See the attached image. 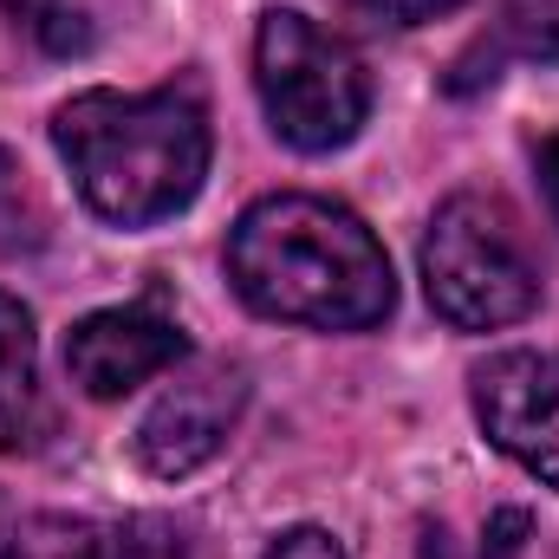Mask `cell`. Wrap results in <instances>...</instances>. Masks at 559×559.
Listing matches in <instances>:
<instances>
[{
    "instance_id": "cell-1",
    "label": "cell",
    "mask_w": 559,
    "mask_h": 559,
    "mask_svg": "<svg viewBox=\"0 0 559 559\" xmlns=\"http://www.w3.org/2000/svg\"><path fill=\"white\" fill-rule=\"evenodd\" d=\"M235 293L280 325L371 332L397 306V280L378 235L325 195H267L228 235Z\"/></svg>"
},
{
    "instance_id": "cell-2",
    "label": "cell",
    "mask_w": 559,
    "mask_h": 559,
    "mask_svg": "<svg viewBox=\"0 0 559 559\" xmlns=\"http://www.w3.org/2000/svg\"><path fill=\"white\" fill-rule=\"evenodd\" d=\"M52 143L85 209L118 228L169 222L209 176V111L189 79L156 92H79L59 105Z\"/></svg>"
},
{
    "instance_id": "cell-3",
    "label": "cell",
    "mask_w": 559,
    "mask_h": 559,
    "mask_svg": "<svg viewBox=\"0 0 559 559\" xmlns=\"http://www.w3.org/2000/svg\"><path fill=\"white\" fill-rule=\"evenodd\" d=\"M254 92L267 105L280 143L325 156L358 138L371 118V72L365 59L319 20L274 7L254 33Z\"/></svg>"
},
{
    "instance_id": "cell-4",
    "label": "cell",
    "mask_w": 559,
    "mask_h": 559,
    "mask_svg": "<svg viewBox=\"0 0 559 559\" xmlns=\"http://www.w3.org/2000/svg\"><path fill=\"white\" fill-rule=\"evenodd\" d=\"M423 286L429 306L462 332H501L540 306V267L508 202L449 195L423 235Z\"/></svg>"
},
{
    "instance_id": "cell-5",
    "label": "cell",
    "mask_w": 559,
    "mask_h": 559,
    "mask_svg": "<svg viewBox=\"0 0 559 559\" xmlns=\"http://www.w3.org/2000/svg\"><path fill=\"white\" fill-rule=\"evenodd\" d=\"M475 423L527 475L559 488V352H501L475 371Z\"/></svg>"
},
{
    "instance_id": "cell-6",
    "label": "cell",
    "mask_w": 559,
    "mask_h": 559,
    "mask_svg": "<svg viewBox=\"0 0 559 559\" xmlns=\"http://www.w3.org/2000/svg\"><path fill=\"white\" fill-rule=\"evenodd\" d=\"M248 404V371L228 365V358H209V365H189L182 378H169V391L150 404V417L138 429V462L150 475L176 481V475H195L241 417Z\"/></svg>"
},
{
    "instance_id": "cell-7",
    "label": "cell",
    "mask_w": 559,
    "mask_h": 559,
    "mask_svg": "<svg viewBox=\"0 0 559 559\" xmlns=\"http://www.w3.org/2000/svg\"><path fill=\"white\" fill-rule=\"evenodd\" d=\"M189 358L182 325L143 299V306H111V312H85L66 332V371L85 397H131L138 384L176 371Z\"/></svg>"
},
{
    "instance_id": "cell-8",
    "label": "cell",
    "mask_w": 559,
    "mask_h": 559,
    "mask_svg": "<svg viewBox=\"0 0 559 559\" xmlns=\"http://www.w3.org/2000/svg\"><path fill=\"white\" fill-rule=\"evenodd\" d=\"M508 52H514V59H540V66L559 59V0H501L488 39H481L475 52L455 59L449 92H475V85H488L495 66H501Z\"/></svg>"
},
{
    "instance_id": "cell-9",
    "label": "cell",
    "mask_w": 559,
    "mask_h": 559,
    "mask_svg": "<svg viewBox=\"0 0 559 559\" xmlns=\"http://www.w3.org/2000/svg\"><path fill=\"white\" fill-rule=\"evenodd\" d=\"M39 429V338L33 312L0 293V449H26Z\"/></svg>"
},
{
    "instance_id": "cell-10",
    "label": "cell",
    "mask_w": 559,
    "mask_h": 559,
    "mask_svg": "<svg viewBox=\"0 0 559 559\" xmlns=\"http://www.w3.org/2000/svg\"><path fill=\"white\" fill-rule=\"evenodd\" d=\"M105 554H111V540L85 514H33L0 540V559H105Z\"/></svg>"
},
{
    "instance_id": "cell-11",
    "label": "cell",
    "mask_w": 559,
    "mask_h": 559,
    "mask_svg": "<svg viewBox=\"0 0 559 559\" xmlns=\"http://www.w3.org/2000/svg\"><path fill=\"white\" fill-rule=\"evenodd\" d=\"M7 13H13L46 52H85V39H92V26H85L66 0H7Z\"/></svg>"
},
{
    "instance_id": "cell-12",
    "label": "cell",
    "mask_w": 559,
    "mask_h": 559,
    "mask_svg": "<svg viewBox=\"0 0 559 559\" xmlns=\"http://www.w3.org/2000/svg\"><path fill=\"white\" fill-rule=\"evenodd\" d=\"M105 559H195V540L176 521H163V514H138L131 527H118Z\"/></svg>"
},
{
    "instance_id": "cell-13",
    "label": "cell",
    "mask_w": 559,
    "mask_h": 559,
    "mask_svg": "<svg viewBox=\"0 0 559 559\" xmlns=\"http://www.w3.org/2000/svg\"><path fill=\"white\" fill-rule=\"evenodd\" d=\"M338 7H352V13H365V20H384V26H423V20L455 13L462 0H338Z\"/></svg>"
},
{
    "instance_id": "cell-14",
    "label": "cell",
    "mask_w": 559,
    "mask_h": 559,
    "mask_svg": "<svg viewBox=\"0 0 559 559\" xmlns=\"http://www.w3.org/2000/svg\"><path fill=\"white\" fill-rule=\"evenodd\" d=\"M267 559H345V554H338V540L325 527H293L267 547Z\"/></svg>"
},
{
    "instance_id": "cell-15",
    "label": "cell",
    "mask_w": 559,
    "mask_h": 559,
    "mask_svg": "<svg viewBox=\"0 0 559 559\" xmlns=\"http://www.w3.org/2000/svg\"><path fill=\"white\" fill-rule=\"evenodd\" d=\"M540 189H547V202H554V215H559V131L540 143Z\"/></svg>"
}]
</instances>
